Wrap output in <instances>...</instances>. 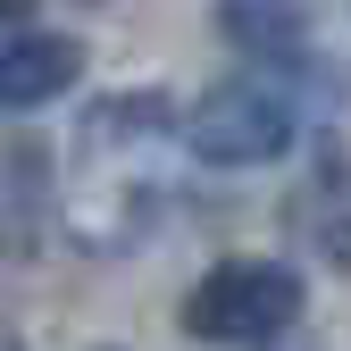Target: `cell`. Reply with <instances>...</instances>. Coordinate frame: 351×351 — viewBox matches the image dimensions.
Returning <instances> with one entry per match:
<instances>
[{
    "label": "cell",
    "mask_w": 351,
    "mask_h": 351,
    "mask_svg": "<svg viewBox=\"0 0 351 351\" xmlns=\"http://www.w3.org/2000/svg\"><path fill=\"white\" fill-rule=\"evenodd\" d=\"M0 351H25V343H17V335H0Z\"/></svg>",
    "instance_id": "5b68a950"
},
{
    "label": "cell",
    "mask_w": 351,
    "mask_h": 351,
    "mask_svg": "<svg viewBox=\"0 0 351 351\" xmlns=\"http://www.w3.org/2000/svg\"><path fill=\"white\" fill-rule=\"evenodd\" d=\"M301 268L285 259H217V268L184 293V335L193 343H276L301 326Z\"/></svg>",
    "instance_id": "6da1fadb"
},
{
    "label": "cell",
    "mask_w": 351,
    "mask_h": 351,
    "mask_svg": "<svg viewBox=\"0 0 351 351\" xmlns=\"http://www.w3.org/2000/svg\"><path fill=\"white\" fill-rule=\"evenodd\" d=\"M226 34L243 51H301V9L293 0H226Z\"/></svg>",
    "instance_id": "277c9868"
},
{
    "label": "cell",
    "mask_w": 351,
    "mask_h": 351,
    "mask_svg": "<svg viewBox=\"0 0 351 351\" xmlns=\"http://www.w3.org/2000/svg\"><path fill=\"white\" fill-rule=\"evenodd\" d=\"M67 84H84V42L67 34H17L0 42V109H42Z\"/></svg>",
    "instance_id": "3957f363"
},
{
    "label": "cell",
    "mask_w": 351,
    "mask_h": 351,
    "mask_svg": "<svg viewBox=\"0 0 351 351\" xmlns=\"http://www.w3.org/2000/svg\"><path fill=\"white\" fill-rule=\"evenodd\" d=\"M184 143L209 167H268V159L293 151V101L276 93V84H251V75L209 84V93L184 109Z\"/></svg>",
    "instance_id": "7a4b0ae2"
}]
</instances>
